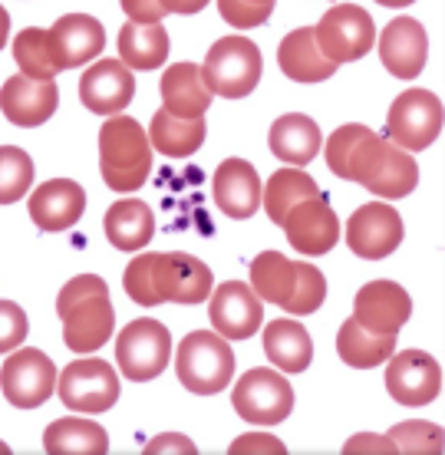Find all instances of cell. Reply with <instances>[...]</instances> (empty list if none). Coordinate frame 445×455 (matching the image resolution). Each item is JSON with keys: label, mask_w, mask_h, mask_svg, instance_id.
I'll list each match as a JSON object with an SVG mask.
<instances>
[{"label": "cell", "mask_w": 445, "mask_h": 455, "mask_svg": "<svg viewBox=\"0 0 445 455\" xmlns=\"http://www.w3.org/2000/svg\"><path fill=\"white\" fill-rule=\"evenodd\" d=\"M323 152L333 175L363 185L383 198H406L419 185V165L409 152L360 123L340 125L327 139Z\"/></svg>", "instance_id": "cell-1"}, {"label": "cell", "mask_w": 445, "mask_h": 455, "mask_svg": "<svg viewBox=\"0 0 445 455\" xmlns=\"http://www.w3.org/2000/svg\"><path fill=\"white\" fill-rule=\"evenodd\" d=\"M123 287L126 294L142 304V307H155V304H202L215 291V277L192 254L182 251H155V254H139L123 274Z\"/></svg>", "instance_id": "cell-2"}, {"label": "cell", "mask_w": 445, "mask_h": 455, "mask_svg": "<svg viewBox=\"0 0 445 455\" xmlns=\"http://www.w3.org/2000/svg\"><path fill=\"white\" fill-rule=\"evenodd\" d=\"M57 314L63 320V343L73 353H92L106 347L115 327V310L109 284L99 274H80L67 281L57 297Z\"/></svg>", "instance_id": "cell-3"}, {"label": "cell", "mask_w": 445, "mask_h": 455, "mask_svg": "<svg viewBox=\"0 0 445 455\" xmlns=\"http://www.w3.org/2000/svg\"><path fill=\"white\" fill-rule=\"evenodd\" d=\"M99 172L113 192H136L152 172V142L132 116H109L99 129Z\"/></svg>", "instance_id": "cell-4"}, {"label": "cell", "mask_w": 445, "mask_h": 455, "mask_svg": "<svg viewBox=\"0 0 445 455\" xmlns=\"http://www.w3.org/2000/svg\"><path fill=\"white\" fill-rule=\"evenodd\" d=\"M175 373L195 396H215L234 379V353L218 331H192L179 343Z\"/></svg>", "instance_id": "cell-5"}, {"label": "cell", "mask_w": 445, "mask_h": 455, "mask_svg": "<svg viewBox=\"0 0 445 455\" xmlns=\"http://www.w3.org/2000/svg\"><path fill=\"white\" fill-rule=\"evenodd\" d=\"M261 50L248 36H221L202 63V80L211 90V96L241 100L261 83Z\"/></svg>", "instance_id": "cell-6"}, {"label": "cell", "mask_w": 445, "mask_h": 455, "mask_svg": "<svg viewBox=\"0 0 445 455\" xmlns=\"http://www.w3.org/2000/svg\"><path fill=\"white\" fill-rule=\"evenodd\" d=\"M231 406L244 422L277 426V422H284L294 412V389H290L284 373L258 366V370H248L234 383Z\"/></svg>", "instance_id": "cell-7"}, {"label": "cell", "mask_w": 445, "mask_h": 455, "mask_svg": "<svg viewBox=\"0 0 445 455\" xmlns=\"http://www.w3.org/2000/svg\"><path fill=\"white\" fill-rule=\"evenodd\" d=\"M442 132V103L429 90L400 92L386 116V139L406 152H423Z\"/></svg>", "instance_id": "cell-8"}, {"label": "cell", "mask_w": 445, "mask_h": 455, "mask_svg": "<svg viewBox=\"0 0 445 455\" xmlns=\"http://www.w3.org/2000/svg\"><path fill=\"white\" fill-rule=\"evenodd\" d=\"M171 360V333L152 317L132 320L115 340V363L132 383H148L162 376Z\"/></svg>", "instance_id": "cell-9"}, {"label": "cell", "mask_w": 445, "mask_h": 455, "mask_svg": "<svg viewBox=\"0 0 445 455\" xmlns=\"http://www.w3.org/2000/svg\"><path fill=\"white\" fill-rule=\"evenodd\" d=\"M314 36H317L320 53L340 67V63H354V60L366 57L373 50L377 27H373V17L363 7L337 4L320 17V23L314 27Z\"/></svg>", "instance_id": "cell-10"}, {"label": "cell", "mask_w": 445, "mask_h": 455, "mask_svg": "<svg viewBox=\"0 0 445 455\" xmlns=\"http://www.w3.org/2000/svg\"><path fill=\"white\" fill-rule=\"evenodd\" d=\"M0 389L11 406L17 410H36L57 389V366L44 350L34 347H17V350L4 360L0 370Z\"/></svg>", "instance_id": "cell-11"}, {"label": "cell", "mask_w": 445, "mask_h": 455, "mask_svg": "<svg viewBox=\"0 0 445 455\" xmlns=\"http://www.w3.org/2000/svg\"><path fill=\"white\" fill-rule=\"evenodd\" d=\"M60 399L73 412H106L119 399V376L106 360H76L60 373Z\"/></svg>", "instance_id": "cell-12"}, {"label": "cell", "mask_w": 445, "mask_h": 455, "mask_svg": "<svg viewBox=\"0 0 445 455\" xmlns=\"http://www.w3.org/2000/svg\"><path fill=\"white\" fill-rule=\"evenodd\" d=\"M208 317L225 340H251L264 323V300L254 294V287L225 281L208 297Z\"/></svg>", "instance_id": "cell-13"}, {"label": "cell", "mask_w": 445, "mask_h": 455, "mask_svg": "<svg viewBox=\"0 0 445 455\" xmlns=\"http://www.w3.org/2000/svg\"><path fill=\"white\" fill-rule=\"evenodd\" d=\"M346 244L363 261H383L402 244V218L396 208L373 202L356 208L346 221Z\"/></svg>", "instance_id": "cell-14"}, {"label": "cell", "mask_w": 445, "mask_h": 455, "mask_svg": "<svg viewBox=\"0 0 445 455\" xmlns=\"http://www.w3.org/2000/svg\"><path fill=\"white\" fill-rule=\"evenodd\" d=\"M386 389L402 406H425L442 389V370L423 350H402L386 360Z\"/></svg>", "instance_id": "cell-15"}, {"label": "cell", "mask_w": 445, "mask_h": 455, "mask_svg": "<svg viewBox=\"0 0 445 455\" xmlns=\"http://www.w3.org/2000/svg\"><path fill=\"white\" fill-rule=\"evenodd\" d=\"M287 241L300 254H327L340 241V221L333 215L330 202L323 195H310L304 202H297L281 221Z\"/></svg>", "instance_id": "cell-16"}, {"label": "cell", "mask_w": 445, "mask_h": 455, "mask_svg": "<svg viewBox=\"0 0 445 455\" xmlns=\"http://www.w3.org/2000/svg\"><path fill=\"white\" fill-rule=\"evenodd\" d=\"M136 96V76L123 60H99L80 80L83 106L96 116H119Z\"/></svg>", "instance_id": "cell-17"}, {"label": "cell", "mask_w": 445, "mask_h": 455, "mask_svg": "<svg viewBox=\"0 0 445 455\" xmlns=\"http://www.w3.org/2000/svg\"><path fill=\"white\" fill-rule=\"evenodd\" d=\"M379 60L396 80H416L429 60L425 27L412 17H396L379 34Z\"/></svg>", "instance_id": "cell-18"}, {"label": "cell", "mask_w": 445, "mask_h": 455, "mask_svg": "<svg viewBox=\"0 0 445 455\" xmlns=\"http://www.w3.org/2000/svg\"><path fill=\"white\" fill-rule=\"evenodd\" d=\"M412 314V300L396 281H370L354 300V320L366 331L396 337Z\"/></svg>", "instance_id": "cell-19"}, {"label": "cell", "mask_w": 445, "mask_h": 455, "mask_svg": "<svg viewBox=\"0 0 445 455\" xmlns=\"http://www.w3.org/2000/svg\"><path fill=\"white\" fill-rule=\"evenodd\" d=\"M106 30L96 17L86 13H67L50 27V50L57 69H76L103 53Z\"/></svg>", "instance_id": "cell-20"}, {"label": "cell", "mask_w": 445, "mask_h": 455, "mask_svg": "<svg viewBox=\"0 0 445 455\" xmlns=\"http://www.w3.org/2000/svg\"><path fill=\"white\" fill-rule=\"evenodd\" d=\"M60 92L53 80H30V76H11L0 90V113L20 129H36L57 113Z\"/></svg>", "instance_id": "cell-21"}, {"label": "cell", "mask_w": 445, "mask_h": 455, "mask_svg": "<svg viewBox=\"0 0 445 455\" xmlns=\"http://www.w3.org/2000/svg\"><path fill=\"white\" fill-rule=\"evenodd\" d=\"M261 175L251 162L225 159L215 169V182H211L215 205L234 221H244L261 208Z\"/></svg>", "instance_id": "cell-22"}, {"label": "cell", "mask_w": 445, "mask_h": 455, "mask_svg": "<svg viewBox=\"0 0 445 455\" xmlns=\"http://www.w3.org/2000/svg\"><path fill=\"white\" fill-rule=\"evenodd\" d=\"M86 212V192L73 179H50L30 195V218L40 231H67Z\"/></svg>", "instance_id": "cell-23"}, {"label": "cell", "mask_w": 445, "mask_h": 455, "mask_svg": "<svg viewBox=\"0 0 445 455\" xmlns=\"http://www.w3.org/2000/svg\"><path fill=\"white\" fill-rule=\"evenodd\" d=\"M162 109L179 119H202L211 106V90L202 80V67L195 63H175L162 73Z\"/></svg>", "instance_id": "cell-24"}, {"label": "cell", "mask_w": 445, "mask_h": 455, "mask_svg": "<svg viewBox=\"0 0 445 455\" xmlns=\"http://www.w3.org/2000/svg\"><path fill=\"white\" fill-rule=\"evenodd\" d=\"M277 63L294 83H323L337 73V63L320 53L314 27H300L294 34H287L277 50Z\"/></svg>", "instance_id": "cell-25"}, {"label": "cell", "mask_w": 445, "mask_h": 455, "mask_svg": "<svg viewBox=\"0 0 445 455\" xmlns=\"http://www.w3.org/2000/svg\"><path fill=\"white\" fill-rule=\"evenodd\" d=\"M264 353L267 360L284 370V373H304L314 360V343L304 323H297L290 317L271 320L264 327Z\"/></svg>", "instance_id": "cell-26"}, {"label": "cell", "mask_w": 445, "mask_h": 455, "mask_svg": "<svg viewBox=\"0 0 445 455\" xmlns=\"http://www.w3.org/2000/svg\"><path fill=\"white\" fill-rule=\"evenodd\" d=\"M271 152L287 165H307L320 156V125L304 113H287L271 125Z\"/></svg>", "instance_id": "cell-27"}, {"label": "cell", "mask_w": 445, "mask_h": 455, "mask_svg": "<svg viewBox=\"0 0 445 455\" xmlns=\"http://www.w3.org/2000/svg\"><path fill=\"white\" fill-rule=\"evenodd\" d=\"M103 228L113 248L139 251V248H146L148 241H152V235H155V215H152V208H148L146 202L123 198V202H115V205L106 212Z\"/></svg>", "instance_id": "cell-28"}, {"label": "cell", "mask_w": 445, "mask_h": 455, "mask_svg": "<svg viewBox=\"0 0 445 455\" xmlns=\"http://www.w3.org/2000/svg\"><path fill=\"white\" fill-rule=\"evenodd\" d=\"M44 449L50 455H106L109 452V433L99 422L67 416V419L46 426Z\"/></svg>", "instance_id": "cell-29"}, {"label": "cell", "mask_w": 445, "mask_h": 455, "mask_svg": "<svg viewBox=\"0 0 445 455\" xmlns=\"http://www.w3.org/2000/svg\"><path fill=\"white\" fill-rule=\"evenodd\" d=\"M337 353H340L343 363L354 366V370H373L396 353V337L366 331L363 323H356L350 317L337 333Z\"/></svg>", "instance_id": "cell-30"}, {"label": "cell", "mask_w": 445, "mask_h": 455, "mask_svg": "<svg viewBox=\"0 0 445 455\" xmlns=\"http://www.w3.org/2000/svg\"><path fill=\"white\" fill-rule=\"evenodd\" d=\"M205 132V116L202 119H179V116L159 109V113L152 116L148 142H152V148H159L162 156H169V159H188V156H195L202 148Z\"/></svg>", "instance_id": "cell-31"}, {"label": "cell", "mask_w": 445, "mask_h": 455, "mask_svg": "<svg viewBox=\"0 0 445 455\" xmlns=\"http://www.w3.org/2000/svg\"><path fill=\"white\" fill-rule=\"evenodd\" d=\"M169 57V34L162 23H132L119 30V60L129 69H159Z\"/></svg>", "instance_id": "cell-32"}, {"label": "cell", "mask_w": 445, "mask_h": 455, "mask_svg": "<svg viewBox=\"0 0 445 455\" xmlns=\"http://www.w3.org/2000/svg\"><path fill=\"white\" fill-rule=\"evenodd\" d=\"M251 287L261 300L287 307L297 287V264L284 258L281 251H261L251 261Z\"/></svg>", "instance_id": "cell-33"}, {"label": "cell", "mask_w": 445, "mask_h": 455, "mask_svg": "<svg viewBox=\"0 0 445 455\" xmlns=\"http://www.w3.org/2000/svg\"><path fill=\"white\" fill-rule=\"evenodd\" d=\"M310 195H320L314 179H310L307 172H300L290 165V169H281L267 179V185L261 188V205H264V212H267V218H271L274 225H281L287 212H290L297 202L310 198Z\"/></svg>", "instance_id": "cell-34"}, {"label": "cell", "mask_w": 445, "mask_h": 455, "mask_svg": "<svg viewBox=\"0 0 445 455\" xmlns=\"http://www.w3.org/2000/svg\"><path fill=\"white\" fill-rule=\"evenodd\" d=\"M13 60L20 67L23 76L30 80H57V63H53V50H50V30H23L13 40Z\"/></svg>", "instance_id": "cell-35"}, {"label": "cell", "mask_w": 445, "mask_h": 455, "mask_svg": "<svg viewBox=\"0 0 445 455\" xmlns=\"http://www.w3.org/2000/svg\"><path fill=\"white\" fill-rule=\"evenodd\" d=\"M34 159L17 146H0V205H13L34 185Z\"/></svg>", "instance_id": "cell-36"}, {"label": "cell", "mask_w": 445, "mask_h": 455, "mask_svg": "<svg viewBox=\"0 0 445 455\" xmlns=\"http://www.w3.org/2000/svg\"><path fill=\"white\" fill-rule=\"evenodd\" d=\"M393 452H412V455H439L442 452V429L435 422H423V419H409L393 426L386 433Z\"/></svg>", "instance_id": "cell-37"}, {"label": "cell", "mask_w": 445, "mask_h": 455, "mask_svg": "<svg viewBox=\"0 0 445 455\" xmlns=\"http://www.w3.org/2000/svg\"><path fill=\"white\" fill-rule=\"evenodd\" d=\"M323 297H327V277L314 264H297V287H294V297L287 300L284 314H290V317H307V314L320 310Z\"/></svg>", "instance_id": "cell-38"}, {"label": "cell", "mask_w": 445, "mask_h": 455, "mask_svg": "<svg viewBox=\"0 0 445 455\" xmlns=\"http://www.w3.org/2000/svg\"><path fill=\"white\" fill-rule=\"evenodd\" d=\"M218 13L231 27L251 30V27H261L274 13V0H218Z\"/></svg>", "instance_id": "cell-39"}, {"label": "cell", "mask_w": 445, "mask_h": 455, "mask_svg": "<svg viewBox=\"0 0 445 455\" xmlns=\"http://www.w3.org/2000/svg\"><path fill=\"white\" fill-rule=\"evenodd\" d=\"M27 331H30V323H27V314H23L20 304L0 300V353L17 350L27 340Z\"/></svg>", "instance_id": "cell-40"}, {"label": "cell", "mask_w": 445, "mask_h": 455, "mask_svg": "<svg viewBox=\"0 0 445 455\" xmlns=\"http://www.w3.org/2000/svg\"><path fill=\"white\" fill-rule=\"evenodd\" d=\"M231 455H284V443L274 439V435H264V433H248V435H238L228 449Z\"/></svg>", "instance_id": "cell-41"}, {"label": "cell", "mask_w": 445, "mask_h": 455, "mask_svg": "<svg viewBox=\"0 0 445 455\" xmlns=\"http://www.w3.org/2000/svg\"><path fill=\"white\" fill-rule=\"evenodd\" d=\"M146 455H162V452H179V455H195V443L188 435H179V433H165V435H155L152 443L142 449Z\"/></svg>", "instance_id": "cell-42"}, {"label": "cell", "mask_w": 445, "mask_h": 455, "mask_svg": "<svg viewBox=\"0 0 445 455\" xmlns=\"http://www.w3.org/2000/svg\"><path fill=\"white\" fill-rule=\"evenodd\" d=\"M123 11L132 23H162L165 17L159 0H123Z\"/></svg>", "instance_id": "cell-43"}, {"label": "cell", "mask_w": 445, "mask_h": 455, "mask_svg": "<svg viewBox=\"0 0 445 455\" xmlns=\"http://www.w3.org/2000/svg\"><path fill=\"white\" fill-rule=\"evenodd\" d=\"M343 452H393V445H389L386 435H354L350 443L343 445Z\"/></svg>", "instance_id": "cell-44"}, {"label": "cell", "mask_w": 445, "mask_h": 455, "mask_svg": "<svg viewBox=\"0 0 445 455\" xmlns=\"http://www.w3.org/2000/svg\"><path fill=\"white\" fill-rule=\"evenodd\" d=\"M165 13H198L205 11L211 0H159Z\"/></svg>", "instance_id": "cell-45"}, {"label": "cell", "mask_w": 445, "mask_h": 455, "mask_svg": "<svg viewBox=\"0 0 445 455\" xmlns=\"http://www.w3.org/2000/svg\"><path fill=\"white\" fill-rule=\"evenodd\" d=\"M7 36H11V13L4 11V4H0V50L7 44Z\"/></svg>", "instance_id": "cell-46"}, {"label": "cell", "mask_w": 445, "mask_h": 455, "mask_svg": "<svg viewBox=\"0 0 445 455\" xmlns=\"http://www.w3.org/2000/svg\"><path fill=\"white\" fill-rule=\"evenodd\" d=\"M379 4H383V7H409L412 0H379Z\"/></svg>", "instance_id": "cell-47"}, {"label": "cell", "mask_w": 445, "mask_h": 455, "mask_svg": "<svg viewBox=\"0 0 445 455\" xmlns=\"http://www.w3.org/2000/svg\"><path fill=\"white\" fill-rule=\"evenodd\" d=\"M7 452H11V445H7V443H0V455H7Z\"/></svg>", "instance_id": "cell-48"}]
</instances>
